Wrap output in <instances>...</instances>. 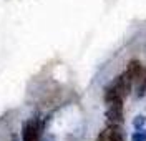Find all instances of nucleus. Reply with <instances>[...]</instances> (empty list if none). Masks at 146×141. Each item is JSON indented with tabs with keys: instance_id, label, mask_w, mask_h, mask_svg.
<instances>
[{
	"instance_id": "1",
	"label": "nucleus",
	"mask_w": 146,
	"mask_h": 141,
	"mask_svg": "<svg viewBox=\"0 0 146 141\" xmlns=\"http://www.w3.org/2000/svg\"><path fill=\"white\" fill-rule=\"evenodd\" d=\"M105 118L108 126H121L123 124V101H113L108 103L105 111Z\"/></svg>"
},
{
	"instance_id": "2",
	"label": "nucleus",
	"mask_w": 146,
	"mask_h": 141,
	"mask_svg": "<svg viewBox=\"0 0 146 141\" xmlns=\"http://www.w3.org/2000/svg\"><path fill=\"white\" fill-rule=\"evenodd\" d=\"M40 134H42V124L38 118L25 121L22 128V141H40Z\"/></svg>"
},
{
	"instance_id": "3",
	"label": "nucleus",
	"mask_w": 146,
	"mask_h": 141,
	"mask_svg": "<svg viewBox=\"0 0 146 141\" xmlns=\"http://www.w3.org/2000/svg\"><path fill=\"white\" fill-rule=\"evenodd\" d=\"M111 85L115 86V88H118V91L123 95V98H126L131 95V88H133V80L129 78V76L123 71L121 75L115 76V80L111 81Z\"/></svg>"
},
{
	"instance_id": "4",
	"label": "nucleus",
	"mask_w": 146,
	"mask_h": 141,
	"mask_svg": "<svg viewBox=\"0 0 146 141\" xmlns=\"http://www.w3.org/2000/svg\"><path fill=\"white\" fill-rule=\"evenodd\" d=\"M135 96L136 98H143L146 95V68L141 70V73L138 76L136 80H135Z\"/></svg>"
},
{
	"instance_id": "5",
	"label": "nucleus",
	"mask_w": 146,
	"mask_h": 141,
	"mask_svg": "<svg viewBox=\"0 0 146 141\" xmlns=\"http://www.w3.org/2000/svg\"><path fill=\"white\" fill-rule=\"evenodd\" d=\"M141 70H143V65H141V62H138V60H131L129 63H128L126 70H125V73H126L131 80H133V83H135V80H136L139 73H141Z\"/></svg>"
},
{
	"instance_id": "6",
	"label": "nucleus",
	"mask_w": 146,
	"mask_h": 141,
	"mask_svg": "<svg viewBox=\"0 0 146 141\" xmlns=\"http://www.w3.org/2000/svg\"><path fill=\"white\" fill-rule=\"evenodd\" d=\"M145 124H146V116L145 115H138V116H135V120H133V126H135V130H141Z\"/></svg>"
},
{
	"instance_id": "7",
	"label": "nucleus",
	"mask_w": 146,
	"mask_h": 141,
	"mask_svg": "<svg viewBox=\"0 0 146 141\" xmlns=\"http://www.w3.org/2000/svg\"><path fill=\"white\" fill-rule=\"evenodd\" d=\"M131 141H146V130L141 128V130H136V131L131 134Z\"/></svg>"
}]
</instances>
